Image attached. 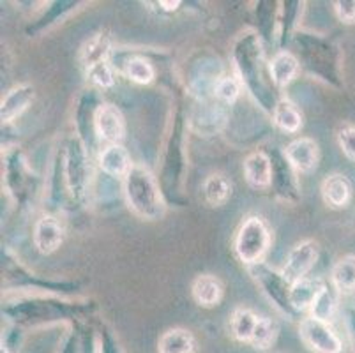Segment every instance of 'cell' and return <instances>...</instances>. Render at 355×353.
Wrapping results in <instances>:
<instances>
[{
	"mask_svg": "<svg viewBox=\"0 0 355 353\" xmlns=\"http://www.w3.org/2000/svg\"><path fill=\"white\" fill-rule=\"evenodd\" d=\"M232 58L237 71V78L242 87H246L248 92L260 103V106L267 112H274L277 101L270 92L269 80H267L263 67V50H261V39L257 32H244L237 37L232 50Z\"/></svg>",
	"mask_w": 355,
	"mask_h": 353,
	"instance_id": "obj_1",
	"label": "cell"
},
{
	"mask_svg": "<svg viewBox=\"0 0 355 353\" xmlns=\"http://www.w3.org/2000/svg\"><path fill=\"white\" fill-rule=\"evenodd\" d=\"M124 194L129 209L138 218L157 221L166 212V203L156 182V177L140 164H133V168L124 177Z\"/></svg>",
	"mask_w": 355,
	"mask_h": 353,
	"instance_id": "obj_2",
	"label": "cell"
},
{
	"mask_svg": "<svg viewBox=\"0 0 355 353\" xmlns=\"http://www.w3.org/2000/svg\"><path fill=\"white\" fill-rule=\"evenodd\" d=\"M235 255L244 265L260 264L270 248V232L266 221L258 216L244 219L235 235Z\"/></svg>",
	"mask_w": 355,
	"mask_h": 353,
	"instance_id": "obj_3",
	"label": "cell"
},
{
	"mask_svg": "<svg viewBox=\"0 0 355 353\" xmlns=\"http://www.w3.org/2000/svg\"><path fill=\"white\" fill-rule=\"evenodd\" d=\"M64 175H66L67 191L74 202H83L89 189V150L78 136H71L64 155Z\"/></svg>",
	"mask_w": 355,
	"mask_h": 353,
	"instance_id": "obj_4",
	"label": "cell"
},
{
	"mask_svg": "<svg viewBox=\"0 0 355 353\" xmlns=\"http://www.w3.org/2000/svg\"><path fill=\"white\" fill-rule=\"evenodd\" d=\"M248 268H250V274L257 281L258 286L261 288V291L267 295V299L274 302V306L282 311L283 315L292 320L301 316L290 304V288H292V284L283 277L282 272H276L274 268H270L266 261L254 264Z\"/></svg>",
	"mask_w": 355,
	"mask_h": 353,
	"instance_id": "obj_5",
	"label": "cell"
},
{
	"mask_svg": "<svg viewBox=\"0 0 355 353\" xmlns=\"http://www.w3.org/2000/svg\"><path fill=\"white\" fill-rule=\"evenodd\" d=\"M299 334L313 353H343V341L329 322H322L313 316L302 318Z\"/></svg>",
	"mask_w": 355,
	"mask_h": 353,
	"instance_id": "obj_6",
	"label": "cell"
},
{
	"mask_svg": "<svg viewBox=\"0 0 355 353\" xmlns=\"http://www.w3.org/2000/svg\"><path fill=\"white\" fill-rule=\"evenodd\" d=\"M225 76L218 58H202V62L195 64L189 71V90L200 103L209 101L214 97L218 82Z\"/></svg>",
	"mask_w": 355,
	"mask_h": 353,
	"instance_id": "obj_7",
	"label": "cell"
},
{
	"mask_svg": "<svg viewBox=\"0 0 355 353\" xmlns=\"http://www.w3.org/2000/svg\"><path fill=\"white\" fill-rule=\"evenodd\" d=\"M318 260V244L315 241H302L290 249L282 274L290 284L304 279Z\"/></svg>",
	"mask_w": 355,
	"mask_h": 353,
	"instance_id": "obj_8",
	"label": "cell"
},
{
	"mask_svg": "<svg viewBox=\"0 0 355 353\" xmlns=\"http://www.w3.org/2000/svg\"><path fill=\"white\" fill-rule=\"evenodd\" d=\"M96 135L98 140L108 145L121 144L125 135V121L115 105H101L96 113Z\"/></svg>",
	"mask_w": 355,
	"mask_h": 353,
	"instance_id": "obj_9",
	"label": "cell"
},
{
	"mask_svg": "<svg viewBox=\"0 0 355 353\" xmlns=\"http://www.w3.org/2000/svg\"><path fill=\"white\" fill-rule=\"evenodd\" d=\"M66 230L53 216H43L34 226V246L41 255H51L62 246Z\"/></svg>",
	"mask_w": 355,
	"mask_h": 353,
	"instance_id": "obj_10",
	"label": "cell"
},
{
	"mask_svg": "<svg viewBox=\"0 0 355 353\" xmlns=\"http://www.w3.org/2000/svg\"><path fill=\"white\" fill-rule=\"evenodd\" d=\"M283 152L293 170L299 173H308L318 164V144L308 136L290 141Z\"/></svg>",
	"mask_w": 355,
	"mask_h": 353,
	"instance_id": "obj_11",
	"label": "cell"
},
{
	"mask_svg": "<svg viewBox=\"0 0 355 353\" xmlns=\"http://www.w3.org/2000/svg\"><path fill=\"white\" fill-rule=\"evenodd\" d=\"M272 160V186L276 187V194L282 196L283 200L288 202H295L297 200V180H295V170L288 160L285 157V152L276 150Z\"/></svg>",
	"mask_w": 355,
	"mask_h": 353,
	"instance_id": "obj_12",
	"label": "cell"
},
{
	"mask_svg": "<svg viewBox=\"0 0 355 353\" xmlns=\"http://www.w3.org/2000/svg\"><path fill=\"white\" fill-rule=\"evenodd\" d=\"M244 177L254 189H267L272 186V160L266 152H253L244 161Z\"/></svg>",
	"mask_w": 355,
	"mask_h": 353,
	"instance_id": "obj_13",
	"label": "cell"
},
{
	"mask_svg": "<svg viewBox=\"0 0 355 353\" xmlns=\"http://www.w3.org/2000/svg\"><path fill=\"white\" fill-rule=\"evenodd\" d=\"M225 122H227V113L223 112L221 103H216V105H211L209 101L200 103L191 115L193 129L205 136L221 131Z\"/></svg>",
	"mask_w": 355,
	"mask_h": 353,
	"instance_id": "obj_14",
	"label": "cell"
},
{
	"mask_svg": "<svg viewBox=\"0 0 355 353\" xmlns=\"http://www.w3.org/2000/svg\"><path fill=\"white\" fill-rule=\"evenodd\" d=\"M299 71H301L299 58L286 50L274 55L272 60L269 62L270 82L277 89H285L286 85H290L295 80L297 74H299Z\"/></svg>",
	"mask_w": 355,
	"mask_h": 353,
	"instance_id": "obj_15",
	"label": "cell"
},
{
	"mask_svg": "<svg viewBox=\"0 0 355 353\" xmlns=\"http://www.w3.org/2000/svg\"><path fill=\"white\" fill-rule=\"evenodd\" d=\"M99 168L108 177L124 179L129 170L133 168V163H131L129 152L125 150L124 145L114 144L106 145L101 154H99Z\"/></svg>",
	"mask_w": 355,
	"mask_h": 353,
	"instance_id": "obj_16",
	"label": "cell"
},
{
	"mask_svg": "<svg viewBox=\"0 0 355 353\" xmlns=\"http://www.w3.org/2000/svg\"><path fill=\"white\" fill-rule=\"evenodd\" d=\"M32 101H34V87L28 85V83H21V85L9 90L2 99V106H0L2 122L8 124V122L15 121L16 117H20L31 106Z\"/></svg>",
	"mask_w": 355,
	"mask_h": 353,
	"instance_id": "obj_17",
	"label": "cell"
},
{
	"mask_svg": "<svg viewBox=\"0 0 355 353\" xmlns=\"http://www.w3.org/2000/svg\"><path fill=\"white\" fill-rule=\"evenodd\" d=\"M322 198L331 209H345L352 198L350 180L341 173L327 175L322 182Z\"/></svg>",
	"mask_w": 355,
	"mask_h": 353,
	"instance_id": "obj_18",
	"label": "cell"
},
{
	"mask_svg": "<svg viewBox=\"0 0 355 353\" xmlns=\"http://www.w3.org/2000/svg\"><path fill=\"white\" fill-rule=\"evenodd\" d=\"M324 286L325 283L318 277H304V279L297 281L290 288V304L299 315H302L304 311L311 309L313 302Z\"/></svg>",
	"mask_w": 355,
	"mask_h": 353,
	"instance_id": "obj_19",
	"label": "cell"
},
{
	"mask_svg": "<svg viewBox=\"0 0 355 353\" xmlns=\"http://www.w3.org/2000/svg\"><path fill=\"white\" fill-rule=\"evenodd\" d=\"M193 299L202 307H214L223 299V284L212 274H202L193 281Z\"/></svg>",
	"mask_w": 355,
	"mask_h": 353,
	"instance_id": "obj_20",
	"label": "cell"
},
{
	"mask_svg": "<svg viewBox=\"0 0 355 353\" xmlns=\"http://www.w3.org/2000/svg\"><path fill=\"white\" fill-rule=\"evenodd\" d=\"M196 339L186 329H170L159 338L157 353H195Z\"/></svg>",
	"mask_w": 355,
	"mask_h": 353,
	"instance_id": "obj_21",
	"label": "cell"
},
{
	"mask_svg": "<svg viewBox=\"0 0 355 353\" xmlns=\"http://www.w3.org/2000/svg\"><path fill=\"white\" fill-rule=\"evenodd\" d=\"M331 284L338 293L350 295L355 291V257L347 255L336 261L331 270Z\"/></svg>",
	"mask_w": 355,
	"mask_h": 353,
	"instance_id": "obj_22",
	"label": "cell"
},
{
	"mask_svg": "<svg viewBox=\"0 0 355 353\" xmlns=\"http://www.w3.org/2000/svg\"><path fill=\"white\" fill-rule=\"evenodd\" d=\"M272 121L277 129H282L283 132H288V135H295L302 128L301 112L288 99H279L277 101V105L274 106Z\"/></svg>",
	"mask_w": 355,
	"mask_h": 353,
	"instance_id": "obj_23",
	"label": "cell"
},
{
	"mask_svg": "<svg viewBox=\"0 0 355 353\" xmlns=\"http://www.w3.org/2000/svg\"><path fill=\"white\" fill-rule=\"evenodd\" d=\"M258 320H260V316L254 315L253 311L248 309V307L235 309L230 320L232 336L241 343H250L254 334V329H257Z\"/></svg>",
	"mask_w": 355,
	"mask_h": 353,
	"instance_id": "obj_24",
	"label": "cell"
},
{
	"mask_svg": "<svg viewBox=\"0 0 355 353\" xmlns=\"http://www.w3.org/2000/svg\"><path fill=\"white\" fill-rule=\"evenodd\" d=\"M203 196L207 200L209 205L221 207L230 200L232 196V184L227 177L219 173L209 175L203 182Z\"/></svg>",
	"mask_w": 355,
	"mask_h": 353,
	"instance_id": "obj_25",
	"label": "cell"
},
{
	"mask_svg": "<svg viewBox=\"0 0 355 353\" xmlns=\"http://www.w3.org/2000/svg\"><path fill=\"white\" fill-rule=\"evenodd\" d=\"M336 295H338V291L334 290V286L325 284L315 299V302H313L311 309H309V313H311L309 316L322 320V322H331L336 315V309H338V297Z\"/></svg>",
	"mask_w": 355,
	"mask_h": 353,
	"instance_id": "obj_26",
	"label": "cell"
},
{
	"mask_svg": "<svg viewBox=\"0 0 355 353\" xmlns=\"http://www.w3.org/2000/svg\"><path fill=\"white\" fill-rule=\"evenodd\" d=\"M124 73L131 82L138 83V85H148L154 82L156 78V69L145 57L135 55L129 57L124 62Z\"/></svg>",
	"mask_w": 355,
	"mask_h": 353,
	"instance_id": "obj_27",
	"label": "cell"
},
{
	"mask_svg": "<svg viewBox=\"0 0 355 353\" xmlns=\"http://www.w3.org/2000/svg\"><path fill=\"white\" fill-rule=\"evenodd\" d=\"M277 323L274 322L272 318H267V316H260L257 323V329H254V334L251 338L250 345L253 346L254 350H269L270 346L276 343L277 339Z\"/></svg>",
	"mask_w": 355,
	"mask_h": 353,
	"instance_id": "obj_28",
	"label": "cell"
},
{
	"mask_svg": "<svg viewBox=\"0 0 355 353\" xmlns=\"http://www.w3.org/2000/svg\"><path fill=\"white\" fill-rule=\"evenodd\" d=\"M242 90V83L237 76H223L214 90L216 101L221 105H234L239 99Z\"/></svg>",
	"mask_w": 355,
	"mask_h": 353,
	"instance_id": "obj_29",
	"label": "cell"
},
{
	"mask_svg": "<svg viewBox=\"0 0 355 353\" xmlns=\"http://www.w3.org/2000/svg\"><path fill=\"white\" fill-rule=\"evenodd\" d=\"M110 53V41L105 37V35H98L94 37L92 41H89L83 50L82 55V60H83V66L90 67L94 66V64L101 62V60H106Z\"/></svg>",
	"mask_w": 355,
	"mask_h": 353,
	"instance_id": "obj_30",
	"label": "cell"
},
{
	"mask_svg": "<svg viewBox=\"0 0 355 353\" xmlns=\"http://www.w3.org/2000/svg\"><path fill=\"white\" fill-rule=\"evenodd\" d=\"M87 76H89L90 83L98 89H110L115 83V71L108 60H101L94 66L87 67Z\"/></svg>",
	"mask_w": 355,
	"mask_h": 353,
	"instance_id": "obj_31",
	"label": "cell"
},
{
	"mask_svg": "<svg viewBox=\"0 0 355 353\" xmlns=\"http://www.w3.org/2000/svg\"><path fill=\"white\" fill-rule=\"evenodd\" d=\"M302 2H283V15L279 16V25H282V39L290 37L292 31L295 28L297 19H299V11L302 9Z\"/></svg>",
	"mask_w": 355,
	"mask_h": 353,
	"instance_id": "obj_32",
	"label": "cell"
},
{
	"mask_svg": "<svg viewBox=\"0 0 355 353\" xmlns=\"http://www.w3.org/2000/svg\"><path fill=\"white\" fill-rule=\"evenodd\" d=\"M338 144L348 160L355 161V128L354 126H345L338 132Z\"/></svg>",
	"mask_w": 355,
	"mask_h": 353,
	"instance_id": "obj_33",
	"label": "cell"
},
{
	"mask_svg": "<svg viewBox=\"0 0 355 353\" xmlns=\"http://www.w3.org/2000/svg\"><path fill=\"white\" fill-rule=\"evenodd\" d=\"M334 9L343 24H355V0H338Z\"/></svg>",
	"mask_w": 355,
	"mask_h": 353,
	"instance_id": "obj_34",
	"label": "cell"
},
{
	"mask_svg": "<svg viewBox=\"0 0 355 353\" xmlns=\"http://www.w3.org/2000/svg\"><path fill=\"white\" fill-rule=\"evenodd\" d=\"M98 353H122L121 345L112 332H101L98 345Z\"/></svg>",
	"mask_w": 355,
	"mask_h": 353,
	"instance_id": "obj_35",
	"label": "cell"
},
{
	"mask_svg": "<svg viewBox=\"0 0 355 353\" xmlns=\"http://www.w3.org/2000/svg\"><path fill=\"white\" fill-rule=\"evenodd\" d=\"M347 323H348V332H350L352 345H354L355 350V307H350L347 311Z\"/></svg>",
	"mask_w": 355,
	"mask_h": 353,
	"instance_id": "obj_36",
	"label": "cell"
},
{
	"mask_svg": "<svg viewBox=\"0 0 355 353\" xmlns=\"http://www.w3.org/2000/svg\"><path fill=\"white\" fill-rule=\"evenodd\" d=\"M60 353H78V343H76V338H69L66 343H64Z\"/></svg>",
	"mask_w": 355,
	"mask_h": 353,
	"instance_id": "obj_37",
	"label": "cell"
},
{
	"mask_svg": "<svg viewBox=\"0 0 355 353\" xmlns=\"http://www.w3.org/2000/svg\"><path fill=\"white\" fill-rule=\"evenodd\" d=\"M159 6L164 9V11H175V9H179L180 2H166V0H161Z\"/></svg>",
	"mask_w": 355,
	"mask_h": 353,
	"instance_id": "obj_38",
	"label": "cell"
},
{
	"mask_svg": "<svg viewBox=\"0 0 355 353\" xmlns=\"http://www.w3.org/2000/svg\"><path fill=\"white\" fill-rule=\"evenodd\" d=\"M0 353H11V350H9V346L2 345L0 346Z\"/></svg>",
	"mask_w": 355,
	"mask_h": 353,
	"instance_id": "obj_39",
	"label": "cell"
}]
</instances>
